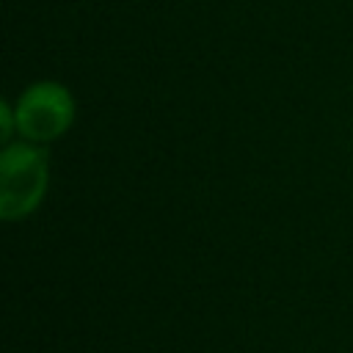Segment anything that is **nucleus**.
<instances>
[{
    "instance_id": "f257e3e1",
    "label": "nucleus",
    "mask_w": 353,
    "mask_h": 353,
    "mask_svg": "<svg viewBox=\"0 0 353 353\" xmlns=\"http://www.w3.org/2000/svg\"><path fill=\"white\" fill-rule=\"evenodd\" d=\"M50 185V157L41 143L11 141L0 152V218L22 221L39 210Z\"/></svg>"
},
{
    "instance_id": "f03ea898",
    "label": "nucleus",
    "mask_w": 353,
    "mask_h": 353,
    "mask_svg": "<svg viewBox=\"0 0 353 353\" xmlns=\"http://www.w3.org/2000/svg\"><path fill=\"white\" fill-rule=\"evenodd\" d=\"M17 135L30 143H50L61 138L74 121V97L58 80H39L28 85L17 105Z\"/></svg>"
},
{
    "instance_id": "7ed1b4c3",
    "label": "nucleus",
    "mask_w": 353,
    "mask_h": 353,
    "mask_svg": "<svg viewBox=\"0 0 353 353\" xmlns=\"http://www.w3.org/2000/svg\"><path fill=\"white\" fill-rule=\"evenodd\" d=\"M17 132V116L8 102H0V135L6 143H11V135Z\"/></svg>"
}]
</instances>
